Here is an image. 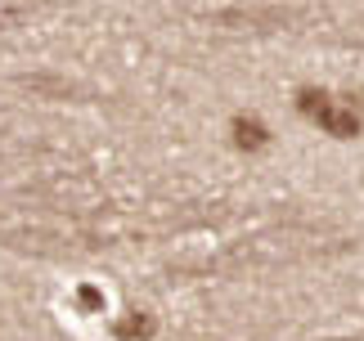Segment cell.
Here are the masks:
<instances>
[{"label":"cell","mask_w":364,"mask_h":341,"mask_svg":"<svg viewBox=\"0 0 364 341\" xmlns=\"http://www.w3.org/2000/svg\"><path fill=\"white\" fill-rule=\"evenodd\" d=\"M319 126H324L328 135H338V139H351V135H360V117L355 112H346V108H333V104H324L319 108V117H315Z\"/></svg>","instance_id":"6da1fadb"},{"label":"cell","mask_w":364,"mask_h":341,"mask_svg":"<svg viewBox=\"0 0 364 341\" xmlns=\"http://www.w3.org/2000/svg\"><path fill=\"white\" fill-rule=\"evenodd\" d=\"M234 144L239 148H247V153H257V148H265L270 144V131H265V126L257 121V117H234Z\"/></svg>","instance_id":"7a4b0ae2"},{"label":"cell","mask_w":364,"mask_h":341,"mask_svg":"<svg viewBox=\"0 0 364 341\" xmlns=\"http://www.w3.org/2000/svg\"><path fill=\"white\" fill-rule=\"evenodd\" d=\"M122 337H149V319L139 310H131V319L122 323Z\"/></svg>","instance_id":"3957f363"},{"label":"cell","mask_w":364,"mask_h":341,"mask_svg":"<svg viewBox=\"0 0 364 341\" xmlns=\"http://www.w3.org/2000/svg\"><path fill=\"white\" fill-rule=\"evenodd\" d=\"M77 301L86 310H104V292L100 288H77Z\"/></svg>","instance_id":"277c9868"}]
</instances>
